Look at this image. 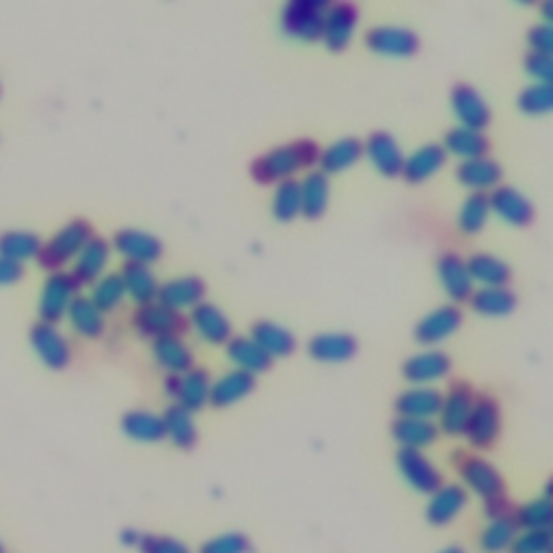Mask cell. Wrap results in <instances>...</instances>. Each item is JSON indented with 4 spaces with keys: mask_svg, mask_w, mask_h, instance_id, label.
<instances>
[{
    "mask_svg": "<svg viewBox=\"0 0 553 553\" xmlns=\"http://www.w3.org/2000/svg\"><path fill=\"white\" fill-rule=\"evenodd\" d=\"M469 495L463 484H441L430 495L426 504V521L435 528H445L458 519V515L467 508Z\"/></svg>",
    "mask_w": 553,
    "mask_h": 553,
    "instance_id": "obj_17",
    "label": "cell"
},
{
    "mask_svg": "<svg viewBox=\"0 0 553 553\" xmlns=\"http://www.w3.org/2000/svg\"><path fill=\"white\" fill-rule=\"evenodd\" d=\"M93 238V227L87 219H74L63 225L37 255V264L46 271L57 273L61 266L76 260V255Z\"/></svg>",
    "mask_w": 553,
    "mask_h": 553,
    "instance_id": "obj_2",
    "label": "cell"
},
{
    "mask_svg": "<svg viewBox=\"0 0 553 553\" xmlns=\"http://www.w3.org/2000/svg\"><path fill=\"white\" fill-rule=\"evenodd\" d=\"M165 439H169L178 450H193L197 443V424L191 411L182 409L180 404H171L163 415Z\"/></svg>",
    "mask_w": 553,
    "mask_h": 553,
    "instance_id": "obj_40",
    "label": "cell"
},
{
    "mask_svg": "<svg viewBox=\"0 0 553 553\" xmlns=\"http://www.w3.org/2000/svg\"><path fill=\"white\" fill-rule=\"evenodd\" d=\"M251 538L242 532H225L201 543L197 553H251Z\"/></svg>",
    "mask_w": 553,
    "mask_h": 553,
    "instance_id": "obj_50",
    "label": "cell"
},
{
    "mask_svg": "<svg viewBox=\"0 0 553 553\" xmlns=\"http://www.w3.org/2000/svg\"><path fill=\"white\" fill-rule=\"evenodd\" d=\"M465 264L471 281L480 283V288H506L512 279L510 266L491 253H474Z\"/></svg>",
    "mask_w": 553,
    "mask_h": 553,
    "instance_id": "obj_33",
    "label": "cell"
},
{
    "mask_svg": "<svg viewBox=\"0 0 553 553\" xmlns=\"http://www.w3.org/2000/svg\"><path fill=\"white\" fill-rule=\"evenodd\" d=\"M111 249H115L121 258L130 264H145L150 266L163 258V242H160L154 234L143 232V229L126 227L119 229L113 236Z\"/></svg>",
    "mask_w": 553,
    "mask_h": 553,
    "instance_id": "obj_11",
    "label": "cell"
},
{
    "mask_svg": "<svg viewBox=\"0 0 553 553\" xmlns=\"http://www.w3.org/2000/svg\"><path fill=\"white\" fill-rule=\"evenodd\" d=\"M137 549L141 553H193L180 538L167 534H143Z\"/></svg>",
    "mask_w": 553,
    "mask_h": 553,
    "instance_id": "obj_52",
    "label": "cell"
},
{
    "mask_svg": "<svg viewBox=\"0 0 553 553\" xmlns=\"http://www.w3.org/2000/svg\"><path fill=\"white\" fill-rule=\"evenodd\" d=\"M188 322H191L193 331L201 340L212 346H225L234 337L232 320H229L223 309L214 303H199L195 309H191Z\"/></svg>",
    "mask_w": 553,
    "mask_h": 553,
    "instance_id": "obj_20",
    "label": "cell"
},
{
    "mask_svg": "<svg viewBox=\"0 0 553 553\" xmlns=\"http://www.w3.org/2000/svg\"><path fill=\"white\" fill-rule=\"evenodd\" d=\"M359 9L353 3H329L322 29V42L331 52H344L355 39Z\"/></svg>",
    "mask_w": 553,
    "mask_h": 553,
    "instance_id": "obj_13",
    "label": "cell"
},
{
    "mask_svg": "<svg viewBox=\"0 0 553 553\" xmlns=\"http://www.w3.org/2000/svg\"><path fill=\"white\" fill-rule=\"evenodd\" d=\"M255 389V376L247 372H227L221 379H217L210 387V404L217 409L234 407L240 400H245L253 394Z\"/></svg>",
    "mask_w": 553,
    "mask_h": 553,
    "instance_id": "obj_30",
    "label": "cell"
},
{
    "mask_svg": "<svg viewBox=\"0 0 553 553\" xmlns=\"http://www.w3.org/2000/svg\"><path fill=\"white\" fill-rule=\"evenodd\" d=\"M528 44L532 52H538V55H549L553 52V29L551 24H536L528 33Z\"/></svg>",
    "mask_w": 553,
    "mask_h": 553,
    "instance_id": "obj_54",
    "label": "cell"
},
{
    "mask_svg": "<svg viewBox=\"0 0 553 553\" xmlns=\"http://www.w3.org/2000/svg\"><path fill=\"white\" fill-rule=\"evenodd\" d=\"M67 320H70L72 329L78 333L87 337V340H96V337H100L106 329V320H104V314L100 312V309L93 305V301L89 299V296H76V299L72 301V305L67 307Z\"/></svg>",
    "mask_w": 553,
    "mask_h": 553,
    "instance_id": "obj_41",
    "label": "cell"
},
{
    "mask_svg": "<svg viewBox=\"0 0 553 553\" xmlns=\"http://www.w3.org/2000/svg\"><path fill=\"white\" fill-rule=\"evenodd\" d=\"M484 512L491 517V521L512 519V515H515V506H512V502L506 495H499V497H493L484 502Z\"/></svg>",
    "mask_w": 553,
    "mask_h": 553,
    "instance_id": "obj_55",
    "label": "cell"
},
{
    "mask_svg": "<svg viewBox=\"0 0 553 553\" xmlns=\"http://www.w3.org/2000/svg\"><path fill=\"white\" fill-rule=\"evenodd\" d=\"M443 150L445 154L456 156L458 160H474V158H482L489 156L491 150V141L484 132L480 130H469V128H452L445 132L443 139Z\"/></svg>",
    "mask_w": 553,
    "mask_h": 553,
    "instance_id": "obj_32",
    "label": "cell"
},
{
    "mask_svg": "<svg viewBox=\"0 0 553 553\" xmlns=\"http://www.w3.org/2000/svg\"><path fill=\"white\" fill-rule=\"evenodd\" d=\"M212 379L204 368H193L184 374H169L165 379V394L186 411H201L210 402Z\"/></svg>",
    "mask_w": 553,
    "mask_h": 553,
    "instance_id": "obj_6",
    "label": "cell"
},
{
    "mask_svg": "<svg viewBox=\"0 0 553 553\" xmlns=\"http://www.w3.org/2000/svg\"><path fill=\"white\" fill-rule=\"evenodd\" d=\"M301 186V214L305 219H320L329 208L331 184L329 178L322 171H309L299 182Z\"/></svg>",
    "mask_w": 553,
    "mask_h": 553,
    "instance_id": "obj_36",
    "label": "cell"
},
{
    "mask_svg": "<svg viewBox=\"0 0 553 553\" xmlns=\"http://www.w3.org/2000/svg\"><path fill=\"white\" fill-rule=\"evenodd\" d=\"M29 340L35 355L46 368L65 370L70 366L72 361L70 344H67L65 335L55 325H50V322H37V325L31 329Z\"/></svg>",
    "mask_w": 553,
    "mask_h": 553,
    "instance_id": "obj_14",
    "label": "cell"
},
{
    "mask_svg": "<svg viewBox=\"0 0 553 553\" xmlns=\"http://www.w3.org/2000/svg\"><path fill=\"white\" fill-rule=\"evenodd\" d=\"M525 72H528L538 85H551L553 59L549 55H538V52H530V55L525 57Z\"/></svg>",
    "mask_w": 553,
    "mask_h": 553,
    "instance_id": "obj_53",
    "label": "cell"
},
{
    "mask_svg": "<svg viewBox=\"0 0 553 553\" xmlns=\"http://www.w3.org/2000/svg\"><path fill=\"white\" fill-rule=\"evenodd\" d=\"M111 253H113V249H111L109 240L93 236L83 247V251L76 255L74 268L70 273L76 279L78 286H87V283H91L93 286V283H96L104 275L106 266H109Z\"/></svg>",
    "mask_w": 553,
    "mask_h": 553,
    "instance_id": "obj_22",
    "label": "cell"
},
{
    "mask_svg": "<svg viewBox=\"0 0 553 553\" xmlns=\"http://www.w3.org/2000/svg\"><path fill=\"white\" fill-rule=\"evenodd\" d=\"M396 465L402 478L417 493L433 495L443 484L439 467L420 450H400L396 456Z\"/></svg>",
    "mask_w": 553,
    "mask_h": 553,
    "instance_id": "obj_12",
    "label": "cell"
},
{
    "mask_svg": "<svg viewBox=\"0 0 553 553\" xmlns=\"http://www.w3.org/2000/svg\"><path fill=\"white\" fill-rule=\"evenodd\" d=\"M273 217L281 223H290L301 214V186L299 180H286L275 186Z\"/></svg>",
    "mask_w": 553,
    "mask_h": 553,
    "instance_id": "obj_47",
    "label": "cell"
},
{
    "mask_svg": "<svg viewBox=\"0 0 553 553\" xmlns=\"http://www.w3.org/2000/svg\"><path fill=\"white\" fill-rule=\"evenodd\" d=\"M454 465L458 471V478L465 484V487L482 497L484 502L499 495H506V480L499 474V469L482 458L478 454H467V452H456L454 454Z\"/></svg>",
    "mask_w": 553,
    "mask_h": 553,
    "instance_id": "obj_4",
    "label": "cell"
},
{
    "mask_svg": "<svg viewBox=\"0 0 553 553\" xmlns=\"http://www.w3.org/2000/svg\"><path fill=\"white\" fill-rule=\"evenodd\" d=\"M489 214H491L489 195L471 193L463 201L461 212H458V229H461V232L467 236L480 234L489 223Z\"/></svg>",
    "mask_w": 553,
    "mask_h": 553,
    "instance_id": "obj_44",
    "label": "cell"
},
{
    "mask_svg": "<svg viewBox=\"0 0 553 553\" xmlns=\"http://www.w3.org/2000/svg\"><path fill=\"white\" fill-rule=\"evenodd\" d=\"M512 519H515L517 528L521 530H549V525L553 521V508H551L549 495L532 499V502L517 508Z\"/></svg>",
    "mask_w": 553,
    "mask_h": 553,
    "instance_id": "obj_48",
    "label": "cell"
},
{
    "mask_svg": "<svg viewBox=\"0 0 553 553\" xmlns=\"http://www.w3.org/2000/svg\"><path fill=\"white\" fill-rule=\"evenodd\" d=\"M227 357L234 363L236 370L247 372L251 376L271 370L273 359L255 344L251 337H232L227 344Z\"/></svg>",
    "mask_w": 553,
    "mask_h": 553,
    "instance_id": "obj_37",
    "label": "cell"
},
{
    "mask_svg": "<svg viewBox=\"0 0 553 553\" xmlns=\"http://www.w3.org/2000/svg\"><path fill=\"white\" fill-rule=\"evenodd\" d=\"M443 394L435 387H411L402 391L396 400L398 417H411V420H430L441 411Z\"/></svg>",
    "mask_w": 553,
    "mask_h": 553,
    "instance_id": "obj_27",
    "label": "cell"
},
{
    "mask_svg": "<svg viewBox=\"0 0 553 553\" xmlns=\"http://www.w3.org/2000/svg\"><path fill=\"white\" fill-rule=\"evenodd\" d=\"M152 357L158 363V368H163L167 374H184L195 368V355L188 348L182 337H160V340L152 342Z\"/></svg>",
    "mask_w": 553,
    "mask_h": 553,
    "instance_id": "obj_31",
    "label": "cell"
},
{
    "mask_svg": "<svg viewBox=\"0 0 553 553\" xmlns=\"http://www.w3.org/2000/svg\"><path fill=\"white\" fill-rule=\"evenodd\" d=\"M361 158H363V143L355 137H346L331 143L329 147H325V150H320L318 167L329 178V175H337L353 169Z\"/></svg>",
    "mask_w": 553,
    "mask_h": 553,
    "instance_id": "obj_35",
    "label": "cell"
},
{
    "mask_svg": "<svg viewBox=\"0 0 553 553\" xmlns=\"http://www.w3.org/2000/svg\"><path fill=\"white\" fill-rule=\"evenodd\" d=\"M445 160H448V154L439 143H426L417 147L413 154L404 156L402 178L409 184H422L445 167Z\"/></svg>",
    "mask_w": 553,
    "mask_h": 553,
    "instance_id": "obj_26",
    "label": "cell"
},
{
    "mask_svg": "<svg viewBox=\"0 0 553 553\" xmlns=\"http://www.w3.org/2000/svg\"><path fill=\"white\" fill-rule=\"evenodd\" d=\"M327 0H290L281 9V29L296 42L314 44L322 39Z\"/></svg>",
    "mask_w": 553,
    "mask_h": 553,
    "instance_id": "obj_3",
    "label": "cell"
},
{
    "mask_svg": "<svg viewBox=\"0 0 553 553\" xmlns=\"http://www.w3.org/2000/svg\"><path fill=\"white\" fill-rule=\"evenodd\" d=\"M450 106L461 128L484 132V128L491 124V109L487 100L471 85H456L450 93Z\"/></svg>",
    "mask_w": 553,
    "mask_h": 553,
    "instance_id": "obj_16",
    "label": "cell"
},
{
    "mask_svg": "<svg viewBox=\"0 0 553 553\" xmlns=\"http://www.w3.org/2000/svg\"><path fill=\"white\" fill-rule=\"evenodd\" d=\"M476 389L469 383L456 381L450 385L448 394L443 396L441 402V411H439V433L448 435V437H463L467 420L471 415V409H474L476 402Z\"/></svg>",
    "mask_w": 553,
    "mask_h": 553,
    "instance_id": "obj_8",
    "label": "cell"
},
{
    "mask_svg": "<svg viewBox=\"0 0 553 553\" xmlns=\"http://www.w3.org/2000/svg\"><path fill=\"white\" fill-rule=\"evenodd\" d=\"M188 320L182 312H173V309L160 305L158 301L139 305L137 312L132 316V327L141 337L147 340H160V337L182 335L186 331Z\"/></svg>",
    "mask_w": 553,
    "mask_h": 553,
    "instance_id": "obj_7",
    "label": "cell"
},
{
    "mask_svg": "<svg viewBox=\"0 0 553 553\" xmlns=\"http://www.w3.org/2000/svg\"><path fill=\"white\" fill-rule=\"evenodd\" d=\"M366 46L374 55L391 57V59H407L420 50V35L407 29V26L396 24H381L372 26L366 33Z\"/></svg>",
    "mask_w": 553,
    "mask_h": 553,
    "instance_id": "obj_9",
    "label": "cell"
},
{
    "mask_svg": "<svg viewBox=\"0 0 553 553\" xmlns=\"http://www.w3.org/2000/svg\"><path fill=\"white\" fill-rule=\"evenodd\" d=\"M251 340L258 344L271 359L290 357L296 350V337L290 329L273 320H258L251 327Z\"/></svg>",
    "mask_w": 553,
    "mask_h": 553,
    "instance_id": "obj_29",
    "label": "cell"
},
{
    "mask_svg": "<svg viewBox=\"0 0 553 553\" xmlns=\"http://www.w3.org/2000/svg\"><path fill=\"white\" fill-rule=\"evenodd\" d=\"M357 340L350 333H318L307 344V353L320 363H344L357 355Z\"/></svg>",
    "mask_w": 553,
    "mask_h": 553,
    "instance_id": "obj_28",
    "label": "cell"
},
{
    "mask_svg": "<svg viewBox=\"0 0 553 553\" xmlns=\"http://www.w3.org/2000/svg\"><path fill=\"white\" fill-rule=\"evenodd\" d=\"M119 538H121V543H124L126 547L137 549L139 543H141V538H143V532H139V530H124Z\"/></svg>",
    "mask_w": 553,
    "mask_h": 553,
    "instance_id": "obj_57",
    "label": "cell"
},
{
    "mask_svg": "<svg viewBox=\"0 0 553 553\" xmlns=\"http://www.w3.org/2000/svg\"><path fill=\"white\" fill-rule=\"evenodd\" d=\"M519 528L515 519H495L478 536V547L484 553H504L510 549Z\"/></svg>",
    "mask_w": 553,
    "mask_h": 553,
    "instance_id": "obj_46",
    "label": "cell"
},
{
    "mask_svg": "<svg viewBox=\"0 0 553 553\" xmlns=\"http://www.w3.org/2000/svg\"><path fill=\"white\" fill-rule=\"evenodd\" d=\"M119 275H121V281H124L126 296H130L134 303L147 305V303L156 301L160 283L150 266L126 262Z\"/></svg>",
    "mask_w": 553,
    "mask_h": 553,
    "instance_id": "obj_38",
    "label": "cell"
},
{
    "mask_svg": "<svg viewBox=\"0 0 553 553\" xmlns=\"http://www.w3.org/2000/svg\"><path fill=\"white\" fill-rule=\"evenodd\" d=\"M0 553H7V551H5V545H3V543H0Z\"/></svg>",
    "mask_w": 553,
    "mask_h": 553,
    "instance_id": "obj_59",
    "label": "cell"
},
{
    "mask_svg": "<svg viewBox=\"0 0 553 553\" xmlns=\"http://www.w3.org/2000/svg\"><path fill=\"white\" fill-rule=\"evenodd\" d=\"M206 283L199 277H178L169 279L158 288L156 301L165 305L173 312H182V309H195L199 303H204Z\"/></svg>",
    "mask_w": 553,
    "mask_h": 553,
    "instance_id": "obj_25",
    "label": "cell"
},
{
    "mask_svg": "<svg viewBox=\"0 0 553 553\" xmlns=\"http://www.w3.org/2000/svg\"><path fill=\"white\" fill-rule=\"evenodd\" d=\"M456 178L469 191L487 195V191H495L497 186H502L504 169L495 158L482 156L474 160H463L456 169Z\"/></svg>",
    "mask_w": 553,
    "mask_h": 553,
    "instance_id": "obj_23",
    "label": "cell"
},
{
    "mask_svg": "<svg viewBox=\"0 0 553 553\" xmlns=\"http://www.w3.org/2000/svg\"><path fill=\"white\" fill-rule=\"evenodd\" d=\"M437 275L445 294L454 303H467L474 294V281L469 277L467 264L458 253H443L437 262Z\"/></svg>",
    "mask_w": 553,
    "mask_h": 553,
    "instance_id": "obj_24",
    "label": "cell"
},
{
    "mask_svg": "<svg viewBox=\"0 0 553 553\" xmlns=\"http://www.w3.org/2000/svg\"><path fill=\"white\" fill-rule=\"evenodd\" d=\"M89 299L102 314L115 312V309L126 299V288H124V281H121V275L119 273L102 275L96 283H93Z\"/></svg>",
    "mask_w": 553,
    "mask_h": 553,
    "instance_id": "obj_45",
    "label": "cell"
},
{
    "mask_svg": "<svg viewBox=\"0 0 553 553\" xmlns=\"http://www.w3.org/2000/svg\"><path fill=\"white\" fill-rule=\"evenodd\" d=\"M320 158V145L312 139H296L264 152L251 163V178L262 186H277L294 180L296 173L314 171Z\"/></svg>",
    "mask_w": 553,
    "mask_h": 553,
    "instance_id": "obj_1",
    "label": "cell"
},
{
    "mask_svg": "<svg viewBox=\"0 0 553 553\" xmlns=\"http://www.w3.org/2000/svg\"><path fill=\"white\" fill-rule=\"evenodd\" d=\"M508 553H551L549 530H523L515 536Z\"/></svg>",
    "mask_w": 553,
    "mask_h": 553,
    "instance_id": "obj_51",
    "label": "cell"
},
{
    "mask_svg": "<svg viewBox=\"0 0 553 553\" xmlns=\"http://www.w3.org/2000/svg\"><path fill=\"white\" fill-rule=\"evenodd\" d=\"M450 372L452 359L441 350H424L409 357L402 366V376L413 387H433V383L448 379Z\"/></svg>",
    "mask_w": 553,
    "mask_h": 553,
    "instance_id": "obj_15",
    "label": "cell"
},
{
    "mask_svg": "<svg viewBox=\"0 0 553 553\" xmlns=\"http://www.w3.org/2000/svg\"><path fill=\"white\" fill-rule=\"evenodd\" d=\"M471 309L487 318H504L515 312L517 296L508 288H480L471 294Z\"/></svg>",
    "mask_w": 553,
    "mask_h": 553,
    "instance_id": "obj_42",
    "label": "cell"
},
{
    "mask_svg": "<svg viewBox=\"0 0 553 553\" xmlns=\"http://www.w3.org/2000/svg\"><path fill=\"white\" fill-rule=\"evenodd\" d=\"M439 553H465V549H463V547H458V545H450V547L441 549Z\"/></svg>",
    "mask_w": 553,
    "mask_h": 553,
    "instance_id": "obj_58",
    "label": "cell"
},
{
    "mask_svg": "<svg viewBox=\"0 0 553 553\" xmlns=\"http://www.w3.org/2000/svg\"><path fill=\"white\" fill-rule=\"evenodd\" d=\"M502 435V407L491 394H478L463 437L471 448L489 450Z\"/></svg>",
    "mask_w": 553,
    "mask_h": 553,
    "instance_id": "obj_5",
    "label": "cell"
},
{
    "mask_svg": "<svg viewBox=\"0 0 553 553\" xmlns=\"http://www.w3.org/2000/svg\"><path fill=\"white\" fill-rule=\"evenodd\" d=\"M24 277V268L18 262L0 258V286H13Z\"/></svg>",
    "mask_w": 553,
    "mask_h": 553,
    "instance_id": "obj_56",
    "label": "cell"
},
{
    "mask_svg": "<svg viewBox=\"0 0 553 553\" xmlns=\"http://www.w3.org/2000/svg\"><path fill=\"white\" fill-rule=\"evenodd\" d=\"M121 430L124 435L137 443H158L165 439V424L163 415H156L152 411H128L121 417Z\"/></svg>",
    "mask_w": 553,
    "mask_h": 553,
    "instance_id": "obj_39",
    "label": "cell"
},
{
    "mask_svg": "<svg viewBox=\"0 0 553 553\" xmlns=\"http://www.w3.org/2000/svg\"><path fill=\"white\" fill-rule=\"evenodd\" d=\"M80 286L70 273H52L42 286V294H39V316L42 322H50L55 325L65 314L67 307L78 296Z\"/></svg>",
    "mask_w": 553,
    "mask_h": 553,
    "instance_id": "obj_10",
    "label": "cell"
},
{
    "mask_svg": "<svg viewBox=\"0 0 553 553\" xmlns=\"http://www.w3.org/2000/svg\"><path fill=\"white\" fill-rule=\"evenodd\" d=\"M489 206L491 212L512 227H528L536 217L532 201L515 186H497L489 195Z\"/></svg>",
    "mask_w": 553,
    "mask_h": 553,
    "instance_id": "obj_19",
    "label": "cell"
},
{
    "mask_svg": "<svg viewBox=\"0 0 553 553\" xmlns=\"http://www.w3.org/2000/svg\"><path fill=\"white\" fill-rule=\"evenodd\" d=\"M0 96H3V87H0Z\"/></svg>",
    "mask_w": 553,
    "mask_h": 553,
    "instance_id": "obj_60",
    "label": "cell"
},
{
    "mask_svg": "<svg viewBox=\"0 0 553 553\" xmlns=\"http://www.w3.org/2000/svg\"><path fill=\"white\" fill-rule=\"evenodd\" d=\"M463 325V312L456 305L437 307L426 314L415 327V340L424 346H435L448 340Z\"/></svg>",
    "mask_w": 553,
    "mask_h": 553,
    "instance_id": "obj_21",
    "label": "cell"
},
{
    "mask_svg": "<svg viewBox=\"0 0 553 553\" xmlns=\"http://www.w3.org/2000/svg\"><path fill=\"white\" fill-rule=\"evenodd\" d=\"M363 154L370 160V165L379 171L385 178H398L404 167V152L394 134L389 132H372L366 145H363Z\"/></svg>",
    "mask_w": 553,
    "mask_h": 553,
    "instance_id": "obj_18",
    "label": "cell"
},
{
    "mask_svg": "<svg viewBox=\"0 0 553 553\" xmlns=\"http://www.w3.org/2000/svg\"><path fill=\"white\" fill-rule=\"evenodd\" d=\"M391 437L402 450H424L439 439V428L430 420H411V417H398L391 424Z\"/></svg>",
    "mask_w": 553,
    "mask_h": 553,
    "instance_id": "obj_34",
    "label": "cell"
},
{
    "mask_svg": "<svg viewBox=\"0 0 553 553\" xmlns=\"http://www.w3.org/2000/svg\"><path fill=\"white\" fill-rule=\"evenodd\" d=\"M519 111L530 117H541L553 111V89L551 85H530L525 87L517 98Z\"/></svg>",
    "mask_w": 553,
    "mask_h": 553,
    "instance_id": "obj_49",
    "label": "cell"
},
{
    "mask_svg": "<svg viewBox=\"0 0 553 553\" xmlns=\"http://www.w3.org/2000/svg\"><path fill=\"white\" fill-rule=\"evenodd\" d=\"M42 247V238L33 232H24V229H11V232L0 234V258L11 262L22 264L26 260H37Z\"/></svg>",
    "mask_w": 553,
    "mask_h": 553,
    "instance_id": "obj_43",
    "label": "cell"
}]
</instances>
